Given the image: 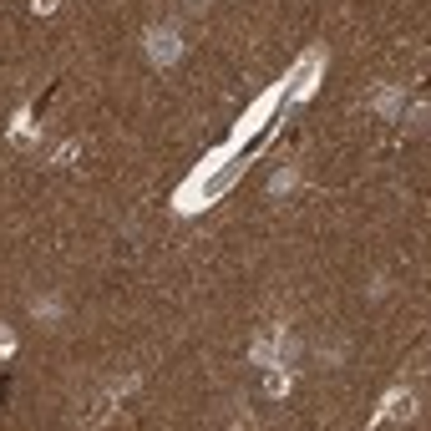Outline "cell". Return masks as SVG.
<instances>
[{
    "label": "cell",
    "mask_w": 431,
    "mask_h": 431,
    "mask_svg": "<svg viewBox=\"0 0 431 431\" xmlns=\"http://www.w3.org/2000/svg\"><path fill=\"white\" fill-rule=\"evenodd\" d=\"M147 56H152V67H178V61H183L178 30H173V25H152V30H147Z\"/></svg>",
    "instance_id": "obj_1"
},
{
    "label": "cell",
    "mask_w": 431,
    "mask_h": 431,
    "mask_svg": "<svg viewBox=\"0 0 431 431\" xmlns=\"http://www.w3.org/2000/svg\"><path fill=\"white\" fill-rule=\"evenodd\" d=\"M188 11H203V0H188Z\"/></svg>",
    "instance_id": "obj_6"
},
{
    "label": "cell",
    "mask_w": 431,
    "mask_h": 431,
    "mask_svg": "<svg viewBox=\"0 0 431 431\" xmlns=\"http://www.w3.org/2000/svg\"><path fill=\"white\" fill-rule=\"evenodd\" d=\"M30 315H36V320H46V325H51V320H61V299H56V294H46V299H30Z\"/></svg>",
    "instance_id": "obj_2"
},
{
    "label": "cell",
    "mask_w": 431,
    "mask_h": 431,
    "mask_svg": "<svg viewBox=\"0 0 431 431\" xmlns=\"http://www.w3.org/2000/svg\"><path fill=\"white\" fill-rule=\"evenodd\" d=\"M11 345H16V335H11L6 325H0V350H11Z\"/></svg>",
    "instance_id": "obj_5"
},
{
    "label": "cell",
    "mask_w": 431,
    "mask_h": 431,
    "mask_svg": "<svg viewBox=\"0 0 431 431\" xmlns=\"http://www.w3.org/2000/svg\"><path fill=\"white\" fill-rule=\"evenodd\" d=\"M376 107H381L386 117H396V107H401V91H396V86H391V91H381V97H376Z\"/></svg>",
    "instance_id": "obj_3"
},
{
    "label": "cell",
    "mask_w": 431,
    "mask_h": 431,
    "mask_svg": "<svg viewBox=\"0 0 431 431\" xmlns=\"http://www.w3.org/2000/svg\"><path fill=\"white\" fill-rule=\"evenodd\" d=\"M294 183H299V173H294V168H285L280 178H274V193H285V188H294Z\"/></svg>",
    "instance_id": "obj_4"
}]
</instances>
